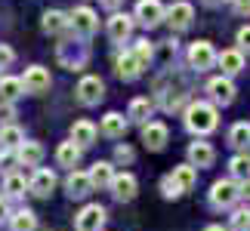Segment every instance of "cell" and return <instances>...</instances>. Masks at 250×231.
Listing matches in <instances>:
<instances>
[{
    "label": "cell",
    "instance_id": "obj_28",
    "mask_svg": "<svg viewBox=\"0 0 250 231\" xmlns=\"http://www.w3.org/2000/svg\"><path fill=\"white\" fill-rule=\"evenodd\" d=\"M22 142H25L22 127H16V123H6V127H0V148L16 151L19 145H22Z\"/></svg>",
    "mask_w": 250,
    "mask_h": 231
},
{
    "label": "cell",
    "instance_id": "obj_29",
    "mask_svg": "<svg viewBox=\"0 0 250 231\" xmlns=\"http://www.w3.org/2000/svg\"><path fill=\"white\" fill-rule=\"evenodd\" d=\"M81 151H83V148H78V145H74V142L68 139V142H62V145L56 148V160H59L62 167H78Z\"/></svg>",
    "mask_w": 250,
    "mask_h": 231
},
{
    "label": "cell",
    "instance_id": "obj_21",
    "mask_svg": "<svg viewBox=\"0 0 250 231\" xmlns=\"http://www.w3.org/2000/svg\"><path fill=\"white\" fill-rule=\"evenodd\" d=\"M16 157L22 167H41V160H43V145L41 142H22V145L16 148Z\"/></svg>",
    "mask_w": 250,
    "mask_h": 231
},
{
    "label": "cell",
    "instance_id": "obj_10",
    "mask_svg": "<svg viewBox=\"0 0 250 231\" xmlns=\"http://www.w3.org/2000/svg\"><path fill=\"white\" fill-rule=\"evenodd\" d=\"M102 225H105V207L99 204H86L74 216V228L78 231H102Z\"/></svg>",
    "mask_w": 250,
    "mask_h": 231
},
{
    "label": "cell",
    "instance_id": "obj_15",
    "mask_svg": "<svg viewBox=\"0 0 250 231\" xmlns=\"http://www.w3.org/2000/svg\"><path fill=\"white\" fill-rule=\"evenodd\" d=\"M111 194L118 197V200H133L136 197V191H139V182L133 173H114V179H111Z\"/></svg>",
    "mask_w": 250,
    "mask_h": 231
},
{
    "label": "cell",
    "instance_id": "obj_33",
    "mask_svg": "<svg viewBox=\"0 0 250 231\" xmlns=\"http://www.w3.org/2000/svg\"><path fill=\"white\" fill-rule=\"evenodd\" d=\"M130 53L139 59V65H142V68H148V65L155 62V43H151V40H136V46H133Z\"/></svg>",
    "mask_w": 250,
    "mask_h": 231
},
{
    "label": "cell",
    "instance_id": "obj_5",
    "mask_svg": "<svg viewBox=\"0 0 250 231\" xmlns=\"http://www.w3.org/2000/svg\"><path fill=\"white\" fill-rule=\"evenodd\" d=\"M68 25H71L74 34L90 37V34H96V28H99V16H96L90 6H74L68 13Z\"/></svg>",
    "mask_w": 250,
    "mask_h": 231
},
{
    "label": "cell",
    "instance_id": "obj_30",
    "mask_svg": "<svg viewBox=\"0 0 250 231\" xmlns=\"http://www.w3.org/2000/svg\"><path fill=\"white\" fill-rule=\"evenodd\" d=\"M148 114H151V99H133L130 108H127V120L148 123Z\"/></svg>",
    "mask_w": 250,
    "mask_h": 231
},
{
    "label": "cell",
    "instance_id": "obj_23",
    "mask_svg": "<svg viewBox=\"0 0 250 231\" xmlns=\"http://www.w3.org/2000/svg\"><path fill=\"white\" fill-rule=\"evenodd\" d=\"M68 28H71L68 25V13H62V9H46V13H43V31L46 34L62 37Z\"/></svg>",
    "mask_w": 250,
    "mask_h": 231
},
{
    "label": "cell",
    "instance_id": "obj_40",
    "mask_svg": "<svg viewBox=\"0 0 250 231\" xmlns=\"http://www.w3.org/2000/svg\"><path fill=\"white\" fill-rule=\"evenodd\" d=\"M229 3H232V9L238 16H247L250 13V0H229Z\"/></svg>",
    "mask_w": 250,
    "mask_h": 231
},
{
    "label": "cell",
    "instance_id": "obj_36",
    "mask_svg": "<svg viewBox=\"0 0 250 231\" xmlns=\"http://www.w3.org/2000/svg\"><path fill=\"white\" fill-rule=\"evenodd\" d=\"M19 167V157H16V151H9V148H0V173L3 176H9Z\"/></svg>",
    "mask_w": 250,
    "mask_h": 231
},
{
    "label": "cell",
    "instance_id": "obj_11",
    "mask_svg": "<svg viewBox=\"0 0 250 231\" xmlns=\"http://www.w3.org/2000/svg\"><path fill=\"white\" fill-rule=\"evenodd\" d=\"M105 31H108L111 43H127L130 34H133V16H127V13H111Z\"/></svg>",
    "mask_w": 250,
    "mask_h": 231
},
{
    "label": "cell",
    "instance_id": "obj_22",
    "mask_svg": "<svg viewBox=\"0 0 250 231\" xmlns=\"http://www.w3.org/2000/svg\"><path fill=\"white\" fill-rule=\"evenodd\" d=\"M96 136H99V130H96V123H90V120H78L71 127V142L78 148H90L96 142Z\"/></svg>",
    "mask_w": 250,
    "mask_h": 231
},
{
    "label": "cell",
    "instance_id": "obj_20",
    "mask_svg": "<svg viewBox=\"0 0 250 231\" xmlns=\"http://www.w3.org/2000/svg\"><path fill=\"white\" fill-rule=\"evenodd\" d=\"M86 176H90V185L93 188H108L111 179H114V163L111 160H96Z\"/></svg>",
    "mask_w": 250,
    "mask_h": 231
},
{
    "label": "cell",
    "instance_id": "obj_4",
    "mask_svg": "<svg viewBox=\"0 0 250 231\" xmlns=\"http://www.w3.org/2000/svg\"><path fill=\"white\" fill-rule=\"evenodd\" d=\"M167 19V9L161 0H139L136 13H133V22H139L142 28H158Z\"/></svg>",
    "mask_w": 250,
    "mask_h": 231
},
{
    "label": "cell",
    "instance_id": "obj_19",
    "mask_svg": "<svg viewBox=\"0 0 250 231\" xmlns=\"http://www.w3.org/2000/svg\"><path fill=\"white\" fill-rule=\"evenodd\" d=\"M216 160V151H213V145L210 142H191L188 145V163L191 167H210V163Z\"/></svg>",
    "mask_w": 250,
    "mask_h": 231
},
{
    "label": "cell",
    "instance_id": "obj_37",
    "mask_svg": "<svg viewBox=\"0 0 250 231\" xmlns=\"http://www.w3.org/2000/svg\"><path fill=\"white\" fill-rule=\"evenodd\" d=\"M13 62H16V53H13V46L0 43V68H9Z\"/></svg>",
    "mask_w": 250,
    "mask_h": 231
},
{
    "label": "cell",
    "instance_id": "obj_8",
    "mask_svg": "<svg viewBox=\"0 0 250 231\" xmlns=\"http://www.w3.org/2000/svg\"><path fill=\"white\" fill-rule=\"evenodd\" d=\"M188 65H191V68H198V71L213 68V65H216L213 43H210V40H195V43H191L188 46Z\"/></svg>",
    "mask_w": 250,
    "mask_h": 231
},
{
    "label": "cell",
    "instance_id": "obj_25",
    "mask_svg": "<svg viewBox=\"0 0 250 231\" xmlns=\"http://www.w3.org/2000/svg\"><path fill=\"white\" fill-rule=\"evenodd\" d=\"M114 65H118V77H121V80H136V77L142 74V65H139V59L133 53H121Z\"/></svg>",
    "mask_w": 250,
    "mask_h": 231
},
{
    "label": "cell",
    "instance_id": "obj_14",
    "mask_svg": "<svg viewBox=\"0 0 250 231\" xmlns=\"http://www.w3.org/2000/svg\"><path fill=\"white\" fill-rule=\"evenodd\" d=\"M191 19H195V6L186 3V0H176L170 9H167V22L173 31H186V28H191Z\"/></svg>",
    "mask_w": 250,
    "mask_h": 231
},
{
    "label": "cell",
    "instance_id": "obj_43",
    "mask_svg": "<svg viewBox=\"0 0 250 231\" xmlns=\"http://www.w3.org/2000/svg\"><path fill=\"white\" fill-rule=\"evenodd\" d=\"M204 231H226V228H223V225H207Z\"/></svg>",
    "mask_w": 250,
    "mask_h": 231
},
{
    "label": "cell",
    "instance_id": "obj_32",
    "mask_svg": "<svg viewBox=\"0 0 250 231\" xmlns=\"http://www.w3.org/2000/svg\"><path fill=\"white\" fill-rule=\"evenodd\" d=\"M229 145H235V148H247L250 145V123H235L232 130H229Z\"/></svg>",
    "mask_w": 250,
    "mask_h": 231
},
{
    "label": "cell",
    "instance_id": "obj_42",
    "mask_svg": "<svg viewBox=\"0 0 250 231\" xmlns=\"http://www.w3.org/2000/svg\"><path fill=\"white\" fill-rule=\"evenodd\" d=\"M9 219V204H6V197H0V222H6Z\"/></svg>",
    "mask_w": 250,
    "mask_h": 231
},
{
    "label": "cell",
    "instance_id": "obj_6",
    "mask_svg": "<svg viewBox=\"0 0 250 231\" xmlns=\"http://www.w3.org/2000/svg\"><path fill=\"white\" fill-rule=\"evenodd\" d=\"M74 96H78V102L81 105H99L102 102V96H105V83L99 80L96 74H86V77H81L78 80V90H74Z\"/></svg>",
    "mask_w": 250,
    "mask_h": 231
},
{
    "label": "cell",
    "instance_id": "obj_18",
    "mask_svg": "<svg viewBox=\"0 0 250 231\" xmlns=\"http://www.w3.org/2000/svg\"><path fill=\"white\" fill-rule=\"evenodd\" d=\"M216 65L223 68V77H235L238 71H244V53L241 50H223V53H216Z\"/></svg>",
    "mask_w": 250,
    "mask_h": 231
},
{
    "label": "cell",
    "instance_id": "obj_3",
    "mask_svg": "<svg viewBox=\"0 0 250 231\" xmlns=\"http://www.w3.org/2000/svg\"><path fill=\"white\" fill-rule=\"evenodd\" d=\"M56 56H59V62L68 71H81L86 65V59H90V50H86V43L78 40V37H62L56 43Z\"/></svg>",
    "mask_w": 250,
    "mask_h": 231
},
{
    "label": "cell",
    "instance_id": "obj_2",
    "mask_svg": "<svg viewBox=\"0 0 250 231\" xmlns=\"http://www.w3.org/2000/svg\"><path fill=\"white\" fill-rule=\"evenodd\" d=\"M195 182H198V170L191 163H182V167H173L170 176H164L161 191H164V197H179V194L195 188Z\"/></svg>",
    "mask_w": 250,
    "mask_h": 231
},
{
    "label": "cell",
    "instance_id": "obj_38",
    "mask_svg": "<svg viewBox=\"0 0 250 231\" xmlns=\"http://www.w3.org/2000/svg\"><path fill=\"white\" fill-rule=\"evenodd\" d=\"M238 50H241V53L247 50L250 53V25H244L241 31H238Z\"/></svg>",
    "mask_w": 250,
    "mask_h": 231
},
{
    "label": "cell",
    "instance_id": "obj_26",
    "mask_svg": "<svg viewBox=\"0 0 250 231\" xmlns=\"http://www.w3.org/2000/svg\"><path fill=\"white\" fill-rule=\"evenodd\" d=\"M22 93H25L22 77H0V102L3 105H13Z\"/></svg>",
    "mask_w": 250,
    "mask_h": 231
},
{
    "label": "cell",
    "instance_id": "obj_1",
    "mask_svg": "<svg viewBox=\"0 0 250 231\" xmlns=\"http://www.w3.org/2000/svg\"><path fill=\"white\" fill-rule=\"evenodd\" d=\"M216 105L213 102H191L186 108V127L188 133H195V136H207V133L216 130Z\"/></svg>",
    "mask_w": 250,
    "mask_h": 231
},
{
    "label": "cell",
    "instance_id": "obj_13",
    "mask_svg": "<svg viewBox=\"0 0 250 231\" xmlns=\"http://www.w3.org/2000/svg\"><path fill=\"white\" fill-rule=\"evenodd\" d=\"M207 93H210V99H213V105H232L235 102V83H232V77H213V80L207 83Z\"/></svg>",
    "mask_w": 250,
    "mask_h": 231
},
{
    "label": "cell",
    "instance_id": "obj_31",
    "mask_svg": "<svg viewBox=\"0 0 250 231\" xmlns=\"http://www.w3.org/2000/svg\"><path fill=\"white\" fill-rule=\"evenodd\" d=\"M25 188H28L25 176H19V173H9V176H3V191H6V197H22Z\"/></svg>",
    "mask_w": 250,
    "mask_h": 231
},
{
    "label": "cell",
    "instance_id": "obj_12",
    "mask_svg": "<svg viewBox=\"0 0 250 231\" xmlns=\"http://www.w3.org/2000/svg\"><path fill=\"white\" fill-rule=\"evenodd\" d=\"M50 71L43 68V65H31V68L25 71V77H22V86H25V93H31V96H41V93H46L50 90Z\"/></svg>",
    "mask_w": 250,
    "mask_h": 231
},
{
    "label": "cell",
    "instance_id": "obj_16",
    "mask_svg": "<svg viewBox=\"0 0 250 231\" xmlns=\"http://www.w3.org/2000/svg\"><path fill=\"white\" fill-rule=\"evenodd\" d=\"M53 188H56V173H53V170H46V167L34 170L31 182H28V191H31L34 197H50V194H53Z\"/></svg>",
    "mask_w": 250,
    "mask_h": 231
},
{
    "label": "cell",
    "instance_id": "obj_24",
    "mask_svg": "<svg viewBox=\"0 0 250 231\" xmlns=\"http://www.w3.org/2000/svg\"><path fill=\"white\" fill-rule=\"evenodd\" d=\"M65 188H68L71 197H86V194L93 191L90 176H86V173H81V170H71V173H68V179H65Z\"/></svg>",
    "mask_w": 250,
    "mask_h": 231
},
{
    "label": "cell",
    "instance_id": "obj_44",
    "mask_svg": "<svg viewBox=\"0 0 250 231\" xmlns=\"http://www.w3.org/2000/svg\"><path fill=\"white\" fill-rule=\"evenodd\" d=\"M204 3H207V6H219V3H223V0H204Z\"/></svg>",
    "mask_w": 250,
    "mask_h": 231
},
{
    "label": "cell",
    "instance_id": "obj_34",
    "mask_svg": "<svg viewBox=\"0 0 250 231\" xmlns=\"http://www.w3.org/2000/svg\"><path fill=\"white\" fill-rule=\"evenodd\" d=\"M229 170H232V179H238V182H250V157H247V154H238V157H232Z\"/></svg>",
    "mask_w": 250,
    "mask_h": 231
},
{
    "label": "cell",
    "instance_id": "obj_27",
    "mask_svg": "<svg viewBox=\"0 0 250 231\" xmlns=\"http://www.w3.org/2000/svg\"><path fill=\"white\" fill-rule=\"evenodd\" d=\"M9 231H37V216L31 210H16V213H9Z\"/></svg>",
    "mask_w": 250,
    "mask_h": 231
},
{
    "label": "cell",
    "instance_id": "obj_39",
    "mask_svg": "<svg viewBox=\"0 0 250 231\" xmlns=\"http://www.w3.org/2000/svg\"><path fill=\"white\" fill-rule=\"evenodd\" d=\"M114 160L130 163V160H133V148H130V145H118V148H114Z\"/></svg>",
    "mask_w": 250,
    "mask_h": 231
},
{
    "label": "cell",
    "instance_id": "obj_9",
    "mask_svg": "<svg viewBox=\"0 0 250 231\" xmlns=\"http://www.w3.org/2000/svg\"><path fill=\"white\" fill-rule=\"evenodd\" d=\"M241 197V185H235V179H219L210 188V204L213 207H232Z\"/></svg>",
    "mask_w": 250,
    "mask_h": 231
},
{
    "label": "cell",
    "instance_id": "obj_17",
    "mask_svg": "<svg viewBox=\"0 0 250 231\" xmlns=\"http://www.w3.org/2000/svg\"><path fill=\"white\" fill-rule=\"evenodd\" d=\"M127 114H121V111H108L102 117L99 123V130H102V136H108V139H124V133H127Z\"/></svg>",
    "mask_w": 250,
    "mask_h": 231
},
{
    "label": "cell",
    "instance_id": "obj_7",
    "mask_svg": "<svg viewBox=\"0 0 250 231\" xmlns=\"http://www.w3.org/2000/svg\"><path fill=\"white\" fill-rule=\"evenodd\" d=\"M167 142H170V130H167V123H161V120H148V123H142V145H146L148 151H164Z\"/></svg>",
    "mask_w": 250,
    "mask_h": 231
},
{
    "label": "cell",
    "instance_id": "obj_41",
    "mask_svg": "<svg viewBox=\"0 0 250 231\" xmlns=\"http://www.w3.org/2000/svg\"><path fill=\"white\" fill-rule=\"evenodd\" d=\"M99 3H102L105 9H108V13H118V9L124 6V0H99Z\"/></svg>",
    "mask_w": 250,
    "mask_h": 231
},
{
    "label": "cell",
    "instance_id": "obj_35",
    "mask_svg": "<svg viewBox=\"0 0 250 231\" xmlns=\"http://www.w3.org/2000/svg\"><path fill=\"white\" fill-rule=\"evenodd\" d=\"M232 231H250V207H238L232 213Z\"/></svg>",
    "mask_w": 250,
    "mask_h": 231
}]
</instances>
